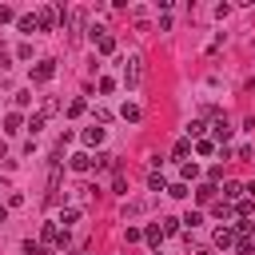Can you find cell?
Returning <instances> with one entry per match:
<instances>
[{
    "instance_id": "1",
    "label": "cell",
    "mask_w": 255,
    "mask_h": 255,
    "mask_svg": "<svg viewBox=\"0 0 255 255\" xmlns=\"http://www.w3.org/2000/svg\"><path fill=\"white\" fill-rule=\"evenodd\" d=\"M139 84H143V56H139V52H131V56L124 60V88H128V92H135Z\"/></svg>"
},
{
    "instance_id": "2",
    "label": "cell",
    "mask_w": 255,
    "mask_h": 255,
    "mask_svg": "<svg viewBox=\"0 0 255 255\" xmlns=\"http://www.w3.org/2000/svg\"><path fill=\"white\" fill-rule=\"evenodd\" d=\"M56 20H60V8H36V24H40V32H52Z\"/></svg>"
},
{
    "instance_id": "3",
    "label": "cell",
    "mask_w": 255,
    "mask_h": 255,
    "mask_svg": "<svg viewBox=\"0 0 255 255\" xmlns=\"http://www.w3.org/2000/svg\"><path fill=\"white\" fill-rule=\"evenodd\" d=\"M56 76V60H40L36 68H32V84H48Z\"/></svg>"
},
{
    "instance_id": "4",
    "label": "cell",
    "mask_w": 255,
    "mask_h": 255,
    "mask_svg": "<svg viewBox=\"0 0 255 255\" xmlns=\"http://www.w3.org/2000/svg\"><path fill=\"white\" fill-rule=\"evenodd\" d=\"M68 167H72V171H92L96 159H92L88 151H76V155H68Z\"/></svg>"
},
{
    "instance_id": "5",
    "label": "cell",
    "mask_w": 255,
    "mask_h": 255,
    "mask_svg": "<svg viewBox=\"0 0 255 255\" xmlns=\"http://www.w3.org/2000/svg\"><path fill=\"white\" fill-rule=\"evenodd\" d=\"M211 131H215L219 143H227V139H231V124H227V116H215V120H211Z\"/></svg>"
},
{
    "instance_id": "6",
    "label": "cell",
    "mask_w": 255,
    "mask_h": 255,
    "mask_svg": "<svg viewBox=\"0 0 255 255\" xmlns=\"http://www.w3.org/2000/svg\"><path fill=\"white\" fill-rule=\"evenodd\" d=\"M211 239H215V247H223V251H227V247H235V227H215V235H211Z\"/></svg>"
},
{
    "instance_id": "7",
    "label": "cell",
    "mask_w": 255,
    "mask_h": 255,
    "mask_svg": "<svg viewBox=\"0 0 255 255\" xmlns=\"http://www.w3.org/2000/svg\"><path fill=\"white\" fill-rule=\"evenodd\" d=\"M56 223H60V231H68V227H72V223H80V207H64V211H60V219H56Z\"/></svg>"
},
{
    "instance_id": "8",
    "label": "cell",
    "mask_w": 255,
    "mask_h": 255,
    "mask_svg": "<svg viewBox=\"0 0 255 255\" xmlns=\"http://www.w3.org/2000/svg\"><path fill=\"white\" fill-rule=\"evenodd\" d=\"M40 243L48 247V243H60V223H44L40 227Z\"/></svg>"
},
{
    "instance_id": "9",
    "label": "cell",
    "mask_w": 255,
    "mask_h": 255,
    "mask_svg": "<svg viewBox=\"0 0 255 255\" xmlns=\"http://www.w3.org/2000/svg\"><path fill=\"white\" fill-rule=\"evenodd\" d=\"M84 143H88V147H100V143H104V128H96V124L84 128Z\"/></svg>"
},
{
    "instance_id": "10",
    "label": "cell",
    "mask_w": 255,
    "mask_h": 255,
    "mask_svg": "<svg viewBox=\"0 0 255 255\" xmlns=\"http://www.w3.org/2000/svg\"><path fill=\"white\" fill-rule=\"evenodd\" d=\"M191 147H195V143H191V139H187V135H183V139H179V143H175V147H171V155H175V159H179V163H187V155H191Z\"/></svg>"
},
{
    "instance_id": "11",
    "label": "cell",
    "mask_w": 255,
    "mask_h": 255,
    "mask_svg": "<svg viewBox=\"0 0 255 255\" xmlns=\"http://www.w3.org/2000/svg\"><path fill=\"white\" fill-rule=\"evenodd\" d=\"M96 171H120V163H116V155H108V151H100V155H96Z\"/></svg>"
},
{
    "instance_id": "12",
    "label": "cell",
    "mask_w": 255,
    "mask_h": 255,
    "mask_svg": "<svg viewBox=\"0 0 255 255\" xmlns=\"http://www.w3.org/2000/svg\"><path fill=\"white\" fill-rule=\"evenodd\" d=\"M143 239L159 251V239H163V223H151V227H143Z\"/></svg>"
},
{
    "instance_id": "13",
    "label": "cell",
    "mask_w": 255,
    "mask_h": 255,
    "mask_svg": "<svg viewBox=\"0 0 255 255\" xmlns=\"http://www.w3.org/2000/svg\"><path fill=\"white\" fill-rule=\"evenodd\" d=\"M96 48H100V56H112V52H116V36H112V32H104V36L96 40Z\"/></svg>"
},
{
    "instance_id": "14",
    "label": "cell",
    "mask_w": 255,
    "mask_h": 255,
    "mask_svg": "<svg viewBox=\"0 0 255 255\" xmlns=\"http://www.w3.org/2000/svg\"><path fill=\"white\" fill-rule=\"evenodd\" d=\"M243 191H247L243 183H223V199H227V203H231V199L239 203V199H243Z\"/></svg>"
},
{
    "instance_id": "15",
    "label": "cell",
    "mask_w": 255,
    "mask_h": 255,
    "mask_svg": "<svg viewBox=\"0 0 255 255\" xmlns=\"http://www.w3.org/2000/svg\"><path fill=\"white\" fill-rule=\"evenodd\" d=\"M68 28H72V36H80V28H84V8L68 12Z\"/></svg>"
},
{
    "instance_id": "16",
    "label": "cell",
    "mask_w": 255,
    "mask_h": 255,
    "mask_svg": "<svg viewBox=\"0 0 255 255\" xmlns=\"http://www.w3.org/2000/svg\"><path fill=\"white\" fill-rule=\"evenodd\" d=\"M16 28H20V32H40V24H36V12L20 16V20H16Z\"/></svg>"
},
{
    "instance_id": "17",
    "label": "cell",
    "mask_w": 255,
    "mask_h": 255,
    "mask_svg": "<svg viewBox=\"0 0 255 255\" xmlns=\"http://www.w3.org/2000/svg\"><path fill=\"white\" fill-rule=\"evenodd\" d=\"M191 179H199V167L195 163H179V183H191Z\"/></svg>"
},
{
    "instance_id": "18",
    "label": "cell",
    "mask_w": 255,
    "mask_h": 255,
    "mask_svg": "<svg viewBox=\"0 0 255 255\" xmlns=\"http://www.w3.org/2000/svg\"><path fill=\"white\" fill-rule=\"evenodd\" d=\"M195 199H199V203H211V199H215V183H199V187H195Z\"/></svg>"
},
{
    "instance_id": "19",
    "label": "cell",
    "mask_w": 255,
    "mask_h": 255,
    "mask_svg": "<svg viewBox=\"0 0 255 255\" xmlns=\"http://www.w3.org/2000/svg\"><path fill=\"white\" fill-rule=\"evenodd\" d=\"M235 251H239V255H251V251H255V239H251V235H235Z\"/></svg>"
},
{
    "instance_id": "20",
    "label": "cell",
    "mask_w": 255,
    "mask_h": 255,
    "mask_svg": "<svg viewBox=\"0 0 255 255\" xmlns=\"http://www.w3.org/2000/svg\"><path fill=\"white\" fill-rule=\"evenodd\" d=\"M60 108H64V104H60L56 96H44V104H40V112H44V116H56Z\"/></svg>"
},
{
    "instance_id": "21",
    "label": "cell",
    "mask_w": 255,
    "mask_h": 255,
    "mask_svg": "<svg viewBox=\"0 0 255 255\" xmlns=\"http://www.w3.org/2000/svg\"><path fill=\"white\" fill-rule=\"evenodd\" d=\"M120 116H124L128 124H139V116H143V112H139L135 104H124V108H120Z\"/></svg>"
},
{
    "instance_id": "22",
    "label": "cell",
    "mask_w": 255,
    "mask_h": 255,
    "mask_svg": "<svg viewBox=\"0 0 255 255\" xmlns=\"http://www.w3.org/2000/svg\"><path fill=\"white\" fill-rule=\"evenodd\" d=\"M20 128H24L20 112H8V116H4V131H20Z\"/></svg>"
},
{
    "instance_id": "23",
    "label": "cell",
    "mask_w": 255,
    "mask_h": 255,
    "mask_svg": "<svg viewBox=\"0 0 255 255\" xmlns=\"http://www.w3.org/2000/svg\"><path fill=\"white\" fill-rule=\"evenodd\" d=\"M44 120H48V116H44V112H36V116H32V120H28V131H32V139H36V135H40V131H44Z\"/></svg>"
},
{
    "instance_id": "24",
    "label": "cell",
    "mask_w": 255,
    "mask_h": 255,
    "mask_svg": "<svg viewBox=\"0 0 255 255\" xmlns=\"http://www.w3.org/2000/svg\"><path fill=\"white\" fill-rule=\"evenodd\" d=\"M112 191H116V195H128V179H124V171H112Z\"/></svg>"
},
{
    "instance_id": "25",
    "label": "cell",
    "mask_w": 255,
    "mask_h": 255,
    "mask_svg": "<svg viewBox=\"0 0 255 255\" xmlns=\"http://www.w3.org/2000/svg\"><path fill=\"white\" fill-rule=\"evenodd\" d=\"M211 211H215L219 219H231V215H235V203H227V199H219V203H215Z\"/></svg>"
},
{
    "instance_id": "26",
    "label": "cell",
    "mask_w": 255,
    "mask_h": 255,
    "mask_svg": "<svg viewBox=\"0 0 255 255\" xmlns=\"http://www.w3.org/2000/svg\"><path fill=\"white\" fill-rule=\"evenodd\" d=\"M24 255H52V251H48L40 239H28V243H24Z\"/></svg>"
},
{
    "instance_id": "27",
    "label": "cell",
    "mask_w": 255,
    "mask_h": 255,
    "mask_svg": "<svg viewBox=\"0 0 255 255\" xmlns=\"http://www.w3.org/2000/svg\"><path fill=\"white\" fill-rule=\"evenodd\" d=\"M251 211H255V203H251V199H247V195H243V199H239V203H235V215H239V219H247V215H251Z\"/></svg>"
},
{
    "instance_id": "28",
    "label": "cell",
    "mask_w": 255,
    "mask_h": 255,
    "mask_svg": "<svg viewBox=\"0 0 255 255\" xmlns=\"http://www.w3.org/2000/svg\"><path fill=\"white\" fill-rule=\"evenodd\" d=\"M179 231H183V219H171V215H167V219H163V235H179Z\"/></svg>"
},
{
    "instance_id": "29",
    "label": "cell",
    "mask_w": 255,
    "mask_h": 255,
    "mask_svg": "<svg viewBox=\"0 0 255 255\" xmlns=\"http://www.w3.org/2000/svg\"><path fill=\"white\" fill-rule=\"evenodd\" d=\"M195 151H199V155H211V151H215V139H195Z\"/></svg>"
},
{
    "instance_id": "30",
    "label": "cell",
    "mask_w": 255,
    "mask_h": 255,
    "mask_svg": "<svg viewBox=\"0 0 255 255\" xmlns=\"http://www.w3.org/2000/svg\"><path fill=\"white\" fill-rule=\"evenodd\" d=\"M147 187H151V191H167V183H163V175H155V171L147 175Z\"/></svg>"
},
{
    "instance_id": "31",
    "label": "cell",
    "mask_w": 255,
    "mask_h": 255,
    "mask_svg": "<svg viewBox=\"0 0 255 255\" xmlns=\"http://www.w3.org/2000/svg\"><path fill=\"white\" fill-rule=\"evenodd\" d=\"M131 20H135L139 28H147V8H131Z\"/></svg>"
},
{
    "instance_id": "32",
    "label": "cell",
    "mask_w": 255,
    "mask_h": 255,
    "mask_svg": "<svg viewBox=\"0 0 255 255\" xmlns=\"http://www.w3.org/2000/svg\"><path fill=\"white\" fill-rule=\"evenodd\" d=\"M84 108H88V104H84V100H72V104H68V116H72V120H76V116H84Z\"/></svg>"
},
{
    "instance_id": "33",
    "label": "cell",
    "mask_w": 255,
    "mask_h": 255,
    "mask_svg": "<svg viewBox=\"0 0 255 255\" xmlns=\"http://www.w3.org/2000/svg\"><path fill=\"white\" fill-rule=\"evenodd\" d=\"M251 155H255L251 143H239V147H235V159H251Z\"/></svg>"
},
{
    "instance_id": "34",
    "label": "cell",
    "mask_w": 255,
    "mask_h": 255,
    "mask_svg": "<svg viewBox=\"0 0 255 255\" xmlns=\"http://www.w3.org/2000/svg\"><path fill=\"white\" fill-rule=\"evenodd\" d=\"M167 195H171V199H183V195H187V183H171Z\"/></svg>"
},
{
    "instance_id": "35",
    "label": "cell",
    "mask_w": 255,
    "mask_h": 255,
    "mask_svg": "<svg viewBox=\"0 0 255 255\" xmlns=\"http://www.w3.org/2000/svg\"><path fill=\"white\" fill-rule=\"evenodd\" d=\"M183 223H187V227H199V223H203V211H187Z\"/></svg>"
},
{
    "instance_id": "36",
    "label": "cell",
    "mask_w": 255,
    "mask_h": 255,
    "mask_svg": "<svg viewBox=\"0 0 255 255\" xmlns=\"http://www.w3.org/2000/svg\"><path fill=\"white\" fill-rule=\"evenodd\" d=\"M251 231H255L251 219H239V223H235V235H251Z\"/></svg>"
},
{
    "instance_id": "37",
    "label": "cell",
    "mask_w": 255,
    "mask_h": 255,
    "mask_svg": "<svg viewBox=\"0 0 255 255\" xmlns=\"http://www.w3.org/2000/svg\"><path fill=\"white\" fill-rule=\"evenodd\" d=\"M12 20H20V16H16L8 4H0V24H12Z\"/></svg>"
},
{
    "instance_id": "38",
    "label": "cell",
    "mask_w": 255,
    "mask_h": 255,
    "mask_svg": "<svg viewBox=\"0 0 255 255\" xmlns=\"http://www.w3.org/2000/svg\"><path fill=\"white\" fill-rule=\"evenodd\" d=\"M100 92H104V96H112V92H116V80H112V76H104V80H100Z\"/></svg>"
},
{
    "instance_id": "39",
    "label": "cell",
    "mask_w": 255,
    "mask_h": 255,
    "mask_svg": "<svg viewBox=\"0 0 255 255\" xmlns=\"http://www.w3.org/2000/svg\"><path fill=\"white\" fill-rule=\"evenodd\" d=\"M32 104V92H16V108H28Z\"/></svg>"
},
{
    "instance_id": "40",
    "label": "cell",
    "mask_w": 255,
    "mask_h": 255,
    "mask_svg": "<svg viewBox=\"0 0 255 255\" xmlns=\"http://www.w3.org/2000/svg\"><path fill=\"white\" fill-rule=\"evenodd\" d=\"M0 195H12V183H8L4 175H0Z\"/></svg>"
},
{
    "instance_id": "41",
    "label": "cell",
    "mask_w": 255,
    "mask_h": 255,
    "mask_svg": "<svg viewBox=\"0 0 255 255\" xmlns=\"http://www.w3.org/2000/svg\"><path fill=\"white\" fill-rule=\"evenodd\" d=\"M191 255H211V247H203V243H199V247H191Z\"/></svg>"
},
{
    "instance_id": "42",
    "label": "cell",
    "mask_w": 255,
    "mask_h": 255,
    "mask_svg": "<svg viewBox=\"0 0 255 255\" xmlns=\"http://www.w3.org/2000/svg\"><path fill=\"white\" fill-rule=\"evenodd\" d=\"M4 155H8V143H4V139H0V159H4Z\"/></svg>"
},
{
    "instance_id": "43",
    "label": "cell",
    "mask_w": 255,
    "mask_h": 255,
    "mask_svg": "<svg viewBox=\"0 0 255 255\" xmlns=\"http://www.w3.org/2000/svg\"><path fill=\"white\" fill-rule=\"evenodd\" d=\"M4 219H8V207H4V203H0V223H4Z\"/></svg>"
},
{
    "instance_id": "44",
    "label": "cell",
    "mask_w": 255,
    "mask_h": 255,
    "mask_svg": "<svg viewBox=\"0 0 255 255\" xmlns=\"http://www.w3.org/2000/svg\"><path fill=\"white\" fill-rule=\"evenodd\" d=\"M247 191H251V195H255V179H251V183H247Z\"/></svg>"
},
{
    "instance_id": "45",
    "label": "cell",
    "mask_w": 255,
    "mask_h": 255,
    "mask_svg": "<svg viewBox=\"0 0 255 255\" xmlns=\"http://www.w3.org/2000/svg\"><path fill=\"white\" fill-rule=\"evenodd\" d=\"M155 255H163V251H155Z\"/></svg>"
}]
</instances>
